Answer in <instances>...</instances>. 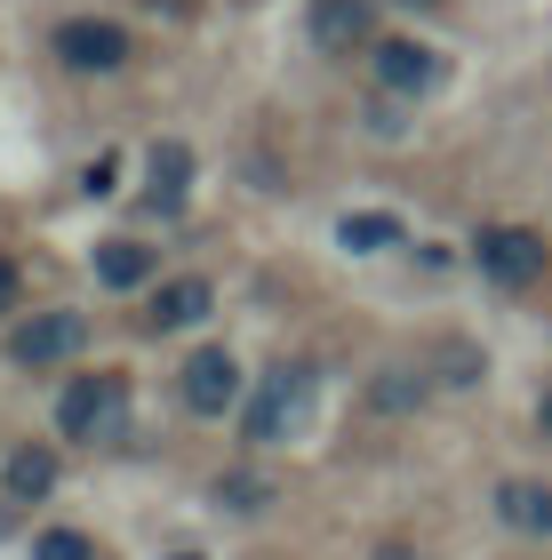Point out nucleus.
<instances>
[{
  "mask_svg": "<svg viewBox=\"0 0 552 560\" xmlns=\"http://www.w3.org/2000/svg\"><path fill=\"white\" fill-rule=\"evenodd\" d=\"M233 400H240V361L224 345H200L185 361V409L192 417H224Z\"/></svg>",
  "mask_w": 552,
  "mask_h": 560,
  "instance_id": "423d86ee",
  "label": "nucleus"
},
{
  "mask_svg": "<svg viewBox=\"0 0 552 560\" xmlns=\"http://www.w3.org/2000/svg\"><path fill=\"white\" fill-rule=\"evenodd\" d=\"M472 265H481L496 289H529V280H544L552 248H544V233H529V224H489V233L472 241Z\"/></svg>",
  "mask_w": 552,
  "mask_h": 560,
  "instance_id": "7ed1b4c3",
  "label": "nucleus"
},
{
  "mask_svg": "<svg viewBox=\"0 0 552 560\" xmlns=\"http://www.w3.org/2000/svg\"><path fill=\"white\" fill-rule=\"evenodd\" d=\"M57 424H64V441H120V424H129V376H113V369L72 376L64 400H57Z\"/></svg>",
  "mask_w": 552,
  "mask_h": 560,
  "instance_id": "f257e3e1",
  "label": "nucleus"
},
{
  "mask_svg": "<svg viewBox=\"0 0 552 560\" xmlns=\"http://www.w3.org/2000/svg\"><path fill=\"white\" fill-rule=\"evenodd\" d=\"M305 33H313V48H329V57H353V48L376 40V9L368 0H313Z\"/></svg>",
  "mask_w": 552,
  "mask_h": 560,
  "instance_id": "0eeeda50",
  "label": "nucleus"
},
{
  "mask_svg": "<svg viewBox=\"0 0 552 560\" xmlns=\"http://www.w3.org/2000/svg\"><path fill=\"white\" fill-rule=\"evenodd\" d=\"M9 304H16V265L0 257V313H9Z\"/></svg>",
  "mask_w": 552,
  "mask_h": 560,
  "instance_id": "6ab92c4d",
  "label": "nucleus"
},
{
  "mask_svg": "<svg viewBox=\"0 0 552 560\" xmlns=\"http://www.w3.org/2000/svg\"><path fill=\"white\" fill-rule=\"evenodd\" d=\"M337 241H344V248H361V257H368V248H400V217L361 209V217H344V224H337Z\"/></svg>",
  "mask_w": 552,
  "mask_h": 560,
  "instance_id": "4468645a",
  "label": "nucleus"
},
{
  "mask_svg": "<svg viewBox=\"0 0 552 560\" xmlns=\"http://www.w3.org/2000/svg\"><path fill=\"white\" fill-rule=\"evenodd\" d=\"M209 304H216V289H209L200 272L161 280V289H153V313H144V328H153V337H161V328H192V320H209Z\"/></svg>",
  "mask_w": 552,
  "mask_h": 560,
  "instance_id": "1a4fd4ad",
  "label": "nucleus"
},
{
  "mask_svg": "<svg viewBox=\"0 0 552 560\" xmlns=\"http://www.w3.org/2000/svg\"><path fill=\"white\" fill-rule=\"evenodd\" d=\"M376 560H409V552H376Z\"/></svg>",
  "mask_w": 552,
  "mask_h": 560,
  "instance_id": "412c9836",
  "label": "nucleus"
},
{
  "mask_svg": "<svg viewBox=\"0 0 552 560\" xmlns=\"http://www.w3.org/2000/svg\"><path fill=\"white\" fill-rule=\"evenodd\" d=\"M0 537H9V513H0Z\"/></svg>",
  "mask_w": 552,
  "mask_h": 560,
  "instance_id": "5701e85b",
  "label": "nucleus"
},
{
  "mask_svg": "<svg viewBox=\"0 0 552 560\" xmlns=\"http://www.w3.org/2000/svg\"><path fill=\"white\" fill-rule=\"evenodd\" d=\"M168 560H200V552H168Z\"/></svg>",
  "mask_w": 552,
  "mask_h": 560,
  "instance_id": "4be33fe9",
  "label": "nucleus"
},
{
  "mask_svg": "<svg viewBox=\"0 0 552 560\" xmlns=\"http://www.w3.org/2000/svg\"><path fill=\"white\" fill-rule=\"evenodd\" d=\"M33 560H89V537L81 528H48V537L33 545Z\"/></svg>",
  "mask_w": 552,
  "mask_h": 560,
  "instance_id": "f3484780",
  "label": "nucleus"
},
{
  "mask_svg": "<svg viewBox=\"0 0 552 560\" xmlns=\"http://www.w3.org/2000/svg\"><path fill=\"white\" fill-rule=\"evenodd\" d=\"M368 400H376V409H416V400H424V369H376Z\"/></svg>",
  "mask_w": 552,
  "mask_h": 560,
  "instance_id": "2eb2a0df",
  "label": "nucleus"
},
{
  "mask_svg": "<svg viewBox=\"0 0 552 560\" xmlns=\"http://www.w3.org/2000/svg\"><path fill=\"white\" fill-rule=\"evenodd\" d=\"M376 81L392 96H424V89H441V57L424 40H376Z\"/></svg>",
  "mask_w": 552,
  "mask_h": 560,
  "instance_id": "6e6552de",
  "label": "nucleus"
},
{
  "mask_svg": "<svg viewBox=\"0 0 552 560\" xmlns=\"http://www.w3.org/2000/svg\"><path fill=\"white\" fill-rule=\"evenodd\" d=\"M496 521L520 528V537H552V489H537V480H505V489H496Z\"/></svg>",
  "mask_w": 552,
  "mask_h": 560,
  "instance_id": "9d476101",
  "label": "nucleus"
},
{
  "mask_svg": "<svg viewBox=\"0 0 552 560\" xmlns=\"http://www.w3.org/2000/svg\"><path fill=\"white\" fill-rule=\"evenodd\" d=\"M57 57L72 72H120L129 65V33H120L113 16H64L57 24Z\"/></svg>",
  "mask_w": 552,
  "mask_h": 560,
  "instance_id": "20e7f679",
  "label": "nucleus"
},
{
  "mask_svg": "<svg viewBox=\"0 0 552 560\" xmlns=\"http://www.w3.org/2000/svg\"><path fill=\"white\" fill-rule=\"evenodd\" d=\"M216 504H233V513H265V504H272V480H265V472H224V480H216Z\"/></svg>",
  "mask_w": 552,
  "mask_h": 560,
  "instance_id": "dca6fc26",
  "label": "nucleus"
},
{
  "mask_svg": "<svg viewBox=\"0 0 552 560\" xmlns=\"http://www.w3.org/2000/svg\"><path fill=\"white\" fill-rule=\"evenodd\" d=\"M0 480H9V497H16V504H40L48 489H57V456H48V448H9Z\"/></svg>",
  "mask_w": 552,
  "mask_h": 560,
  "instance_id": "ddd939ff",
  "label": "nucleus"
},
{
  "mask_svg": "<svg viewBox=\"0 0 552 560\" xmlns=\"http://www.w3.org/2000/svg\"><path fill=\"white\" fill-rule=\"evenodd\" d=\"M113 168H120L113 152H96V161L81 168V192H89V200H105V192H113Z\"/></svg>",
  "mask_w": 552,
  "mask_h": 560,
  "instance_id": "a211bd4d",
  "label": "nucleus"
},
{
  "mask_svg": "<svg viewBox=\"0 0 552 560\" xmlns=\"http://www.w3.org/2000/svg\"><path fill=\"white\" fill-rule=\"evenodd\" d=\"M153 248L144 241H105L96 248V280H105V289H144V280H153Z\"/></svg>",
  "mask_w": 552,
  "mask_h": 560,
  "instance_id": "f8f14e48",
  "label": "nucleus"
},
{
  "mask_svg": "<svg viewBox=\"0 0 552 560\" xmlns=\"http://www.w3.org/2000/svg\"><path fill=\"white\" fill-rule=\"evenodd\" d=\"M305 409H313V369H272L265 385H257V400H248V441L257 448H272V441H289L296 424H305Z\"/></svg>",
  "mask_w": 552,
  "mask_h": 560,
  "instance_id": "f03ea898",
  "label": "nucleus"
},
{
  "mask_svg": "<svg viewBox=\"0 0 552 560\" xmlns=\"http://www.w3.org/2000/svg\"><path fill=\"white\" fill-rule=\"evenodd\" d=\"M144 176H153V209H185L192 192V144H153V161H144Z\"/></svg>",
  "mask_w": 552,
  "mask_h": 560,
  "instance_id": "9b49d317",
  "label": "nucleus"
},
{
  "mask_svg": "<svg viewBox=\"0 0 552 560\" xmlns=\"http://www.w3.org/2000/svg\"><path fill=\"white\" fill-rule=\"evenodd\" d=\"M537 424H544V441H552V385L537 393Z\"/></svg>",
  "mask_w": 552,
  "mask_h": 560,
  "instance_id": "aec40b11",
  "label": "nucleus"
},
{
  "mask_svg": "<svg viewBox=\"0 0 552 560\" xmlns=\"http://www.w3.org/2000/svg\"><path fill=\"white\" fill-rule=\"evenodd\" d=\"M81 345H89V320H81V313H33V320L9 337V361H16V369H48V361H72Z\"/></svg>",
  "mask_w": 552,
  "mask_h": 560,
  "instance_id": "39448f33",
  "label": "nucleus"
}]
</instances>
